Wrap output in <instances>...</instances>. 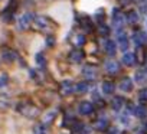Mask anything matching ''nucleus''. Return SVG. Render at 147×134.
I'll return each instance as SVG.
<instances>
[{"label":"nucleus","instance_id":"f257e3e1","mask_svg":"<svg viewBox=\"0 0 147 134\" xmlns=\"http://www.w3.org/2000/svg\"><path fill=\"white\" fill-rule=\"evenodd\" d=\"M18 110H19V112H20L22 115H25V117H28V118H35L36 115H39L38 107H35V105H32V104H28V102L20 104V105L18 107Z\"/></svg>","mask_w":147,"mask_h":134},{"label":"nucleus","instance_id":"f03ea898","mask_svg":"<svg viewBox=\"0 0 147 134\" xmlns=\"http://www.w3.org/2000/svg\"><path fill=\"white\" fill-rule=\"evenodd\" d=\"M33 15L32 13H23L19 19H18V29L19 30H26L32 23H33Z\"/></svg>","mask_w":147,"mask_h":134},{"label":"nucleus","instance_id":"7ed1b4c3","mask_svg":"<svg viewBox=\"0 0 147 134\" xmlns=\"http://www.w3.org/2000/svg\"><path fill=\"white\" fill-rule=\"evenodd\" d=\"M117 40H118L120 49L125 52L128 49V38H127V33L124 32V29H117Z\"/></svg>","mask_w":147,"mask_h":134},{"label":"nucleus","instance_id":"20e7f679","mask_svg":"<svg viewBox=\"0 0 147 134\" xmlns=\"http://www.w3.org/2000/svg\"><path fill=\"white\" fill-rule=\"evenodd\" d=\"M124 22H125V16L121 15L118 9H114L113 10V23H114L115 29H123Z\"/></svg>","mask_w":147,"mask_h":134},{"label":"nucleus","instance_id":"39448f33","mask_svg":"<svg viewBox=\"0 0 147 134\" xmlns=\"http://www.w3.org/2000/svg\"><path fill=\"white\" fill-rule=\"evenodd\" d=\"M33 25H35V28H36V29L43 30V29H46V28H48L49 22H48V19H46L45 16H35V18H33Z\"/></svg>","mask_w":147,"mask_h":134},{"label":"nucleus","instance_id":"423d86ee","mask_svg":"<svg viewBox=\"0 0 147 134\" xmlns=\"http://www.w3.org/2000/svg\"><path fill=\"white\" fill-rule=\"evenodd\" d=\"M75 91V85L72 84V81H63L61 84V94L62 95H69Z\"/></svg>","mask_w":147,"mask_h":134},{"label":"nucleus","instance_id":"0eeeda50","mask_svg":"<svg viewBox=\"0 0 147 134\" xmlns=\"http://www.w3.org/2000/svg\"><path fill=\"white\" fill-rule=\"evenodd\" d=\"M92 110H94V105H92L91 102H88V101H82V102L78 105V111H80V114H82V115L91 114Z\"/></svg>","mask_w":147,"mask_h":134},{"label":"nucleus","instance_id":"6e6552de","mask_svg":"<svg viewBox=\"0 0 147 134\" xmlns=\"http://www.w3.org/2000/svg\"><path fill=\"white\" fill-rule=\"evenodd\" d=\"M118 87H120V90H121V91H124V92H130V91L133 90V81H131V78L124 77V78L120 81Z\"/></svg>","mask_w":147,"mask_h":134},{"label":"nucleus","instance_id":"1a4fd4ad","mask_svg":"<svg viewBox=\"0 0 147 134\" xmlns=\"http://www.w3.org/2000/svg\"><path fill=\"white\" fill-rule=\"evenodd\" d=\"M84 59V52L80 49H75L69 53V61L74 63H81V61Z\"/></svg>","mask_w":147,"mask_h":134},{"label":"nucleus","instance_id":"9d476101","mask_svg":"<svg viewBox=\"0 0 147 134\" xmlns=\"http://www.w3.org/2000/svg\"><path fill=\"white\" fill-rule=\"evenodd\" d=\"M82 75H84L87 79H95V78H97V69L94 68V66H84Z\"/></svg>","mask_w":147,"mask_h":134},{"label":"nucleus","instance_id":"9b49d317","mask_svg":"<svg viewBox=\"0 0 147 134\" xmlns=\"http://www.w3.org/2000/svg\"><path fill=\"white\" fill-rule=\"evenodd\" d=\"M104 49H105V52H107L110 56H113V55H115L117 45H115V42H114V40L107 39V40H105V43H104Z\"/></svg>","mask_w":147,"mask_h":134},{"label":"nucleus","instance_id":"f8f14e48","mask_svg":"<svg viewBox=\"0 0 147 134\" xmlns=\"http://www.w3.org/2000/svg\"><path fill=\"white\" fill-rule=\"evenodd\" d=\"M105 69H107V72L108 74H117L118 71H120V63L118 62H115V61H110V62H107V65H105Z\"/></svg>","mask_w":147,"mask_h":134},{"label":"nucleus","instance_id":"ddd939ff","mask_svg":"<svg viewBox=\"0 0 147 134\" xmlns=\"http://www.w3.org/2000/svg\"><path fill=\"white\" fill-rule=\"evenodd\" d=\"M121 61H123L124 65H127V66H133V65L136 63V56H134V53H131V52H125V53L123 55Z\"/></svg>","mask_w":147,"mask_h":134},{"label":"nucleus","instance_id":"4468645a","mask_svg":"<svg viewBox=\"0 0 147 134\" xmlns=\"http://www.w3.org/2000/svg\"><path fill=\"white\" fill-rule=\"evenodd\" d=\"M124 104H125L124 98H121V97H115V98H113V101H111V108H113L114 111H120V110L124 107Z\"/></svg>","mask_w":147,"mask_h":134},{"label":"nucleus","instance_id":"2eb2a0df","mask_svg":"<svg viewBox=\"0 0 147 134\" xmlns=\"http://www.w3.org/2000/svg\"><path fill=\"white\" fill-rule=\"evenodd\" d=\"M101 90H102V92H104L105 95H111V94L114 92L115 87H114V84H113V82H110V81H104V82H102Z\"/></svg>","mask_w":147,"mask_h":134},{"label":"nucleus","instance_id":"dca6fc26","mask_svg":"<svg viewBox=\"0 0 147 134\" xmlns=\"http://www.w3.org/2000/svg\"><path fill=\"white\" fill-rule=\"evenodd\" d=\"M133 39H134V42H136L137 46H141V45L147 40V36H146L143 32H136L134 36H133Z\"/></svg>","mask_w":147,"mask_h":134},{"label":"nucleus","instance_id":"f3484780","mask_svg":"<svg viewBox=\"0 0 147 134\" xmlns=\"http://www.w3.org/2000/svg\"><path fill=\"white\" fill-rule=\"evenodd\" d=\"M16 58H18V55H16L15 51H5L2 53V59L6 61V62H13Z\"/></svg>","mask_w":147,"mask_h":134},{"label":"nucleus","instance_id":"a211bd4d","mask_svg":"<svg viewBox=\"0 0 147 134\" xmlns=\"http://www.w3.org/2000/svg\"><path fill=\"white\" fill-rule=\"evenodd\" d=\"M134 78H136V82L144 84L147 81V72L144 69H138V71H136V77Z\"/></svg>","mask_w":147,"mask_h":134},{"label":"nucleus","instance_id":"6ab92c4d","mask_svg":"<svg viewBox=\"0 0 147 134\" xmlns=\"http://www.w3.org/2000/svg\"><path fill=\"white\" fill-rule=\"evenodd\" d=\"M125 20H127L128 23H131V25L137 23V22H138V13H137L136 10H130V12L125 15Z\"/></svg>","mask_w":147,"mask_h":134},{"label":"nucleus","instance_id":"aec40b11","mask_svg":"<svg viewBox=\"0 0 147 134\" xmlns=\"http://www.w3.org/2000/svg\"><path fill=\"white\" fill-rule=\"evenodd\" d=\"M9 107H10V98H9L7 95L2 94V95H0V110L5 111V110H7Z\"/></svg>","mask_w":147,"mask_h":134},{"label":"nucleus","instance_id":"412c9836","mask_svg":"<svg viewBox=\"0 0 147 134\" xmlns=\"http://www.w3.org/2000/svg\"><path fill=\"white\" fill-rule=\"evenodd\" d=\"M107 125H108V121H107L105 117H101L95 121V128L97 130H104V128H107Z\"/></svg>","mask_w":147,"mask_h":134},{"label":"nucleus","instance_id":"4be33fe9","mask_svg":"<svg viewBox=\"0 0 147 134\" xmlns=\"http://www.w3.org/2000/svg\"><path fill=\"white\" fill-rule=\"evenodd\" d=\"M33 134H48L46 124H38L33 127Z\"/></svg>","mask_w":147,"mask_h":134},{"label":"nucleus","instance_id":"5701e85b","mask_svg":"<svg viewBox=\"0 0 147 134\" xmlns=\"http://www.w3.org/2000/svg\"><path fill=\"white\" fill-rule=\"evenodd\" d=\"M88 91V84L87 82H78L77 85H75V92H78V94H85Z\"/></svg>","mask_w":147,"mask_h":134},{"label":"nucleus","instance_id":"b1692460","mask_svg":"<svg viewBox=\"0 0 147 134\" xmlns=\"http://www.w3.org/2000/svg\"><path fill=\"white\" fill-rule=\"evenodd\" d=\"M55 115H56V111H55V110L46 112L45 117H43V124H49V123H52V121L55 120Z\"/></svg>","mask_w":147,"mask_h":134},{"label":"nucleus","instance_id":"393cba45","mask_svg":"<svg viewBox=\"0 0 147 134\" xmlns=\"http://www.w3.org/2000/svg\"><path fill=\"white\" fill-rule=\"evenodd\" d=\"M134 114L137 115V117H140V118H143V117H146V114H147V111H146V108L144 107H141V105H138V107H134Z\"/></svg>","mask_w":147,"mask_h":134},{"label":"nucleus","instance_id":"a878e982","mask_svg":"<svg viewBox=\"0 0 147 134\" xmlns=\"http://www.w3.org/2000/svg\"><path fill=\"white\" fill-rule=\"evenodd\" d=\"M85 43V36L84 35H77L75 38H74V45H75V46H82Z\"/></svg>","mask_w":147,"mask_h":134},{"label":"nucleus","instance_id":"bb28decb","mask_svg":"<svg viewBox=\"0 0 147 134\" xmlns=\"http://www.w3.org/2000/svg\"><path fill=\"white\" fill-rule=\"evenodd\" d=\"M35 61H36V63H38L39 66H43V65L46 63V59H45L43 53H36V55H35Z\"/></svg>","mask_w":147,"mask_h":134},{"label":"nucleus","instance_id":"cd10ccee","mask_svg":"<svg viewBox=\"0 0 147 134\" xmlns=\"http://www.w3.org/2000/svg\"><path fill=\"white\" fill-rule=\"evenodd\" d=\"M7 82H9V77H7V74L2 72V74H0V88L6 87V85H7Z\"/></svg>","mask_w":147,"mask_h":134},{"label":"nucleus","instance_id":"c85d7f7f","mask_svg":"<svg viewBox=\"0 0 147 134\" xmlns=\"http://www.w3.org/2000/svg\"><path fill=\"white\" fill-rule=\"evenodd\" d=\"M138 100H140L141 102H147V88L140 90V92H138Z\"/></svg>","mask_w":147,"mask_h":134},{"label":"nucleus","instance_id":"c756f323","mask_svg":"<svg viewBox=\"0 0 147 134\" xmlns=\"http://www.w3.org/2000/svg\"><path fill=\"white\" fill-rule=\"evenodd\" d=\"M120 120H121V123H123L124 125H130V123H131V120H130V117H128L127 114L121 115V117H120Z\"/></svg>","mask_w":147,"mask_h":134},{"label":"nucleus","instance_id":"7c9ffc66","mask_svg":"<svg viewBox=\"0 0 147 134\" xmlns=\"http://www.w3.org/2000/svg\"><path fill=\"white\" fill-rule=\"evenodd\" d=\"M107 134H120V131H118L117 127H108L107 128Z\"/></svg>","mask_w":147,"mask_h":134},{"label":"nucleus","instance_id":"2f4dec72","mask_svg":"<svg viewBox=\"0 0 147 134\" xmlns=\"http://www.w3.org/2000/svg\"><path fill=\"white\" fill-rule=\"evenodd\" d=\"M100 33L107 36V35H108V28H107L105 25H101V26H100Z\"/></svg>","mask_w":147,"mask_h":134},{"label":"nucleus","instance_id":"473e14b6","mask_svg":"<svg viewBox=\"0 0 147 134\" xmlns=\"http://www.w3.org/2000/svg\"><path fill=\"white\" fill-rule=\"evenodd\" d=\"M140 10H141V12H147V3L140 2Z\"/></svg>","mask_w":147,"mask_h":134},{"label":"nucleus","instance_id":"72a5a7b5","mask_svg":"<svg viewBox=\"0 0 147 134\" xmlns=\"http://www.w3.org/2000/svg\"><path fill=\"white\" fill-rule=\"evenodd\" d=\"M48 43H49V45H53V39L49 38V39H48Z\"/></svg>","mask_w":147,"mask_h":134},{"label":"nucleus","instance_id":"f704fd0d","mask_svg":"<svg viewBox=\"0 0 147 134\" xmlns=\"http://www.w3.org/2000/svg\"><path fill=\"white\" fill-rule=\"evenodd\" d=\"M134 134H141V133H134Z\"/></svg>","mask_w":147,"mask_h":134},{"label":"nucleus","instance_id":"c9c22d12","mask_svg":"<svg viewBox=\"0 0 147 134\" xmlns=\"http://www.w3.org/2000/svg\"><path fill=\"white\" fill-rule=\"evenodd\" d=\"M146 26H147V22H146Z\"/></svg>","mask_w":147,"mask_h":134}]
</instances>
